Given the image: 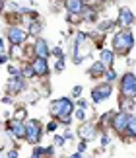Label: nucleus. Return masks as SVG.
<instances>
[{"label":"nucleus","mask_w":136,"mask_h":158,"mask_svg":"<svg viewBox=\"0 0 136 158\" xmlns=\"http://www.w3.org/2000/svg\"><path fill=\"white\" fill-rule=\"evenodd\" d=\"M121 96L130 98V100L136 98V76L132 72H126V74L121 78Z\"/></svg>","instance_id":"4"},{"label":"nucleus","mask_w":136,"mask_h":158,"mask_svg":"<svg viewBox=\"0 0 136 158\" xmlns=\"http://www.w3.org/2000/svg\"><path fill=\"white\" fill-rule=\"evenodd\" d=\"M23 117H26V109H18V111H16V117H14V119H18V121H23Z\"/></svg>","instance_id":"24"},{"label":"nucleus","mask_w":136,"mask_h":158,"mask_svg":"<svg viewBox=\"0 0 136 158\" xmlns=\"http://www.w3.org/2000/svg\"><path fill=\"white\" fill-rule=\"evenodd\" d=\"M111 92H113V88H111L109 82L99 84V86H95L91 90V102H94V104H101V102H105L111 96Z\"/></svg>","instance_id":"6"},{"label":"nucleus","mask_w":136,"mask_h":158,"mask_svg":"<svg viewBox=\"0 0 136 158\" xmlns=\"http://www.w3.org/2000/svg\"><path fill=\"white\" fill-rule=\"evenodd\" d=\"M128 135L130 137H136V115H130V119H128Z\"/></svg>","instance_id":"18"},{"label":"nucleus","mask_w":136,"mask_h":158,"mask_svg":"<svg viewBox=\"0 0 136 158\" xmlns=\"http://www.w3.org/2000/svg\"><path fill=\"white\" fill-rule=\"evenodd\" d=\"M128 119H130V115H128V111H119V113H115L113 115V129L115 131H119V133H122V131H126L128 129Z\"/></svg>","instance_id":"7"},{"label":"nucleus","mask_w":136,"mask_h":158,"mask_svg":"<svg viewBox=\"0 0 136 158\" xmlns=\"http://www.w3.org/2000/svg\"><path fill=\"white\" fill-rule=\"evenodd\" d=\"M132 47H134V35L128 31V29L121 27L113 37V49L119 55H128Z\"/></svg>","instance_id":"2"},{"label":"nucleus","mask_w":136,"mask_h":158,"mask_svg":"<svg viewBox=\"0 0 136 158\" xmlns=\"http://www.w3.org/2000/svg\"><path fill=\"white\" fill-rule=\"evenodd\" d=\"M101 144H103V147H107V144H109V137H107V135L101 137Z\"/></svg>","instance_id":"34"},{"label":"nucleus","mask_w":136,"mask_h":158,"mask_svg":"<svg viewBox=\"0 0 136 158\" xmlns=\"http://www.w3.org/2000/svg\"><path fill=\"white\" fill-rule=\"evenodd\" d=\"M29 23H31V26H29V33H33V35H37V33L41 31V23L37 22V20H31V22H29Z\"/></svg>","instance_id":"19"},{"label":"nucleus","mask_w":136,"mask_h":158,"mask_svg":"<svg viewBox=\"0 0 136 158\" xmlns=\"http://www.w3.org/2000/svg\"><path fill=\"white\" fill-rule=\"evenodd\" d=\"M64 141H66V137H54V144H57V147H64Z\"/></svg>","instance_id":"25"},{"label":"nucleus","mask_w":136,"mask_h":158,"mask_svg":"<svg viewBox=\"0 0 136 158\" xmlns=\"http://www.w3.org/2000/svg\"><path fill=\"white\" fill-rule=\"evenodd\" d=\"M33 70H35V74L37 76H47L49 74V63H47V59H39V57H35L33 59Z\"/></svg>","instance_id":"12"},{"label":"nucleus","mask_w":136,"mask_h":158,"mask_svg":"<svg viewBox=\"0 0 136 158\" xmlns=\"http://www.w3.org/2000/svg\"><path fill=\"white\" fill-rule=\"evenodd\" d=\"M105 72H107V66H105L101 60H97V63L91 64V69H90V76H91V78H99L101 74H105Z\"/></svg>","instance_id":"15"},{"label":"nucleus","mask_w":136,"mask_h":158,"mask_svg":"<svg viewBox=\"0 0 136 158\" xmlns=\"http://www.w3.org/2000/svg\"><path fill=\"white\" fill-rule=\"evenodd\" d=\"M8 70H10V74H12V76H20V69H16L14 64H12V66H10Z\"/></svg>","instance_id":"28"},{"label":"nucleus","mask_w":136,"mask_h":158,"mask_svg":"<svg viewBox=\"0 0 136 158\" xmlns=\"http://www.w3.org/2000/svg\"><path fill=\"white\" fill-rule=\"evenodd\" d=\"M105 76H107V82H109V84H111V82H113L115 78H117V74H115V70H113V69H107V72H105Z\"/></svg>","instance_id":"23"},{"label":"nucleus","mask_w":136,"mask_h":158,"mask_svg":"<svg viewBox=\"0 0 136 158\" xmlns=\"http://www.w3.org/2000/svg\"><path fill=\"white\" fill-rule=\"evenodd\" d=\"M86 143H88V141H82V143H80V147H78V152H84V150H86Z\"/></svg>","instance_id":"35"},{"label":"nucleus","mask_w":136,"mask_h":158,"mask_svg":"<svg viewBox=\"0 0 136 158\" xmlns=\"http://www.w3.org/2000/svg\"><path fill=\"white\" fill-rule=\"evenodd\" d=\"M72 113H74V104L68 98H60V100H54L51 104V115L54 119H58L60 123L68 125L72 119Z\"/></svg>","instance_id":"1"},{"label":"nucleus","mask_w":136,"mask_h":158,"mask_svg":"<svg viewBox=\"0 0 136 158\" xmlns=\"http://www.w3.org/2000/svg\"><path fill=\"white\" fill-rule=\"evenodd\" d=\"M8 133L14 139H26V123L18 119H12L8 123Z\"/></svg>","instance_id":"9"},{"label":"nucleus","mask_w":136,"mask_h":158,"mask_svg":"<svg viewBox=\"0 0 136 158\" xmlns=\"http://www.w3.org/2000/svg\"><path fill=\"white\" fill-rule=\"evenodd\" d=\"M41 133H43V129H41L39 121L31 119V121H27V123H26V139L31 144H37V143L41 141Z\"/></svg>","instance_id":"5"},{"label":"nucleus","mask_w":136,"mask_h":158,"mask_svg":"<svg viewBox=\"0 0 136 158\" xmlns=\"http://www.w3.org/2000/svg\"><path fill=\"white\" fill-rule=\"evenodd\" d=\"M54 129H57V121H51V123L47 125V131L49 133H54Z\"/></svg>","instance_id":"30"},{"label":"nucleus","mask_w":136,"mask_h":158,"mask_svg":"<svg viewBox=\"0 0 136 158\" xmlns=\"http://www.w3.org/2000/svg\"><path fill=\"white\" fill-rule=\"evenodd\" d=\"M78 135L82 137V141H90V139H94V137H95V127L91 125V123H84L82 127H80Z\"/></svg>","instance_id":"14"},{"label":"nucleus","mask_w":136,"mask_h":158,"mask_svg":"<svg viewBox=\"0 0 136 158\" xmlns=\"http://www.w3.org/2000/svg\"><path fill=\"white\" fill-rule=\"evenodd\" d=\"M134 22H136V18L130 12V8H126V6H125V8H121V12H119V26L122 29H128Z\"/></svg>","instance_id":"10"},{"label":"nucleus","mask_w":136,"mask_h":158,"mask_svg":"<svg viewBox=\"0 0 136 158\" xmlns=\"http://www.w3.org/2000/svg\"><path fill=\"white\" fill-rule=\"evenodd\" d=\"M91 55V43H90V37L88 33H78L76 35V41H74V63L80 64L86 57Z\"/></svg>","instance_id":"3"},{"label":"nucleus","mask_w":136,"mask_h":158,"mask_svg":"<svg viewBox=\"0 0 136 158\" xmlns=\"http://www.w3.org/2000/svg\"><path fill=\"white\" fill-rule=\"evenodd\" d=\"M54 69H57L58 72H60V70H64V59H58V60H57V64H54Z\"/></svg>","instance_id":"27"},{"label":"nucleus","mask_w":136,"mask_h":158,"mask_svg":"<svg viewBox=\"0 0 136 158\" xmlns=\"http://www.w3.org/2000/svg\"><path fill=\"white\" fill-rule=\"evenodd\" d=\"M33 51H35V57H39V59H47L49 55L53 53L51 49H49L47 41L43 39V37H37V41H35V45H33Z\"/></svg>","instance_id":"11"},{"label":"nucleus","mask_w":136,"mask_h":158,"mask_svg":"<svg viewBox=\"0 0 136 158\" xmlns=\"http://www.w3.org/2000/svg\"><path fill=\"white\" fill-rule=\"evenodd\" d=\"M70 158H82V152H76V154H72Z\"/></svg>","instance_id":"36"},{"label":"nucleus","mask_w":136,"mask_h":158,"mask_svg":"<svg viewBox=\"0 0 136 158\" xmlns=\"http://www.w3.org/2000/svg\"><path fill=\"white\" fill-rule=\"evenodd\" d=\"M68 22H80V16H76V14H68Z\"/></svg>","instance_id":"31"},{"label":"nucleus","mask_w":136,"mask_h":158,"mask_svg":"<svg viewBox=\"0 0 136 158\" xmlns=\"http://www.w3.org/2000/svg\"><path fill=\"white\" fill-rule=\"evenodd\" d=\"M84 18H86V22H95L97 14H95L94 10H88V8H86V10H84Z\"/></svg>","instance_id":"20"},{"label":"nucleus","mask_w":136,"mask_h":158,"mask_svg":"<svg viewBox=\"0 0 136 158\" xmlns=\"http://www.w3.org/2000/svg\"><path fill=\"white\" fill-rule=\"evenodd\" d=\"M43 156H45V148H41V147H35V150H33L31 158H43Z\"/></svg>","instance_id":"21"},{"label":"nucleus","mask_w":136,"mask_h":158,"mask_svg":"<svg viewBox=\"0 0 136 158\" xmlns=\"http://www.w3.org/2000/svg\"><path fill=\"white\" fill-rule=\"evenodd\" d=\"M64 8L68 10V14H84V10H86V4H84V0H66V6Z\"/></svg>","instance_id":"13"},{"label":"nucleus","mask_w":136,"mask_h":158,"mask_svg":"<svg viewBox=\"0 0 136 158\" xmlns=\"http://www.w3.org/2000/svg\"><path fill=\"white\" fill-rule=\"evenodd\" d=\"M113 59H115V53L109 51V49H103L101 51V63L107 66V69H113Z\"/></svg>","instance_id":"17"},{"label":"nucleus","mask_w":136,"mask_h":158,"mask_svg":"<svg viewBox=\"0 0 136 158\" xmlns=\"http://www.w3.org/2000/svg\"><path fill=\"white\" fill-rule=\"evenodd\" d=\"M80 94H82V86H76V88L72 90V98H78Z\"/></svg>","instance_id":"29"},{"label":"nucleus","mask_w":136,"mask_h":158,"mask_svg":"<svg viewBox=\"0 0 136 158\" xmlns=\"http://www.w3.org/2000/svg\"><path fill=\"white\" fill-rule=\"evenodd\" d=\"M53 55H54V57H58V59H64L62 49H60V47H54V49H53Z\"/></svg>","instance_id":"26"},{"label":"nucleus","mask_w":136,"mask_h":158,"mask_svg":"<svg viewBox=\"0 0 136 158\" xmlns=\"http://www.w3.org/2000/svg\"><path fill=\"white\" fill-rule=\"evenodd\" d=\"M8 39H10V43L14 45V47H18V45H22L23 41L27 39V33L23 31V29H20L18 26H12L8 29Z\"/></svg>","instance_id":"8"},{"label":"nucleus","mask_w":136,"mask_h":158,"mask_svg":"<svg viewBox=\"0 0 136 158\" xmlns=\"http://www.w3.org/2000/svg\"><path fill=\"white\" fill-rule=\"evenodd\" d=\"M23 88H26V82H23V78H14V80H10V84H8V90H10V92H14V94L22 92Z\"/></svg>","instance_id":"16"},{"label":"nucleus","mask_w":136,"mask_h":158,"mask_svg":"<svg viewBox=\"0 0 136 158\" xmlns=\"http://www.w3.org/2000/svg\"><path fill=\"white\" fill-rule=\"evenodd\" d=\"M6 158H18V150L14 148V150H10V152H8V156H6Z\"/></svg>","instance_id":"33"},{"label":"nucleus","mask_w":136,"mask_h":158,"mask_svg":"<svg viewBox=\"0 0 136 158\" xmlns=\"http://www.w3.org/2000/svg\"><path fill=\"white\" fill-rule=\"evenodd\" d=\"M23 76H26V78H27V76H37L31 64H27V66H26V69H23Z\"/></svg>","instance_id":"22"},{"label":"nucleus","mask_w":136,"mask_h":158,"mask_svg":"<svg viewBox=\"0 0 136 158\" xmlns=\"http://www.w3.org/2000/svg\"><path fill=\"white\" fill-rule=\"evenodd\" d=\"M76 117H78V119H84V117H86V113H84V107H80L78 111H76Z\"/></svg>","instance_id":"32"}]
</instances>
